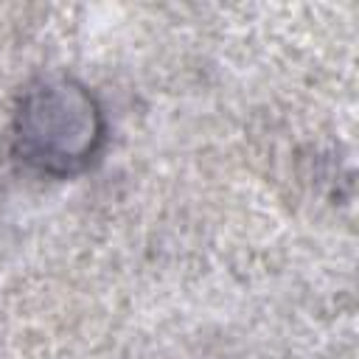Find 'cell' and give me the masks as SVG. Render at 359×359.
Wrapping results in <instances>:
<instances>
[{
	"label": "cell",
	"mask_w": 359,
	"mask_h": 359,
	"mask_svg": "<svg viewBox=\"0 0 359 359\" xmlns=\"http://www.w3.org/2000/svg\"><path fill=\"white\" fill-rule=\"evenodd\" d=\"M20 140L25 160L48 171H70L95 149V107L67 84H48L25 101L20 112Z\"/></svg>",
	"instance_id": "6da1fadb"
}]
</instances>
